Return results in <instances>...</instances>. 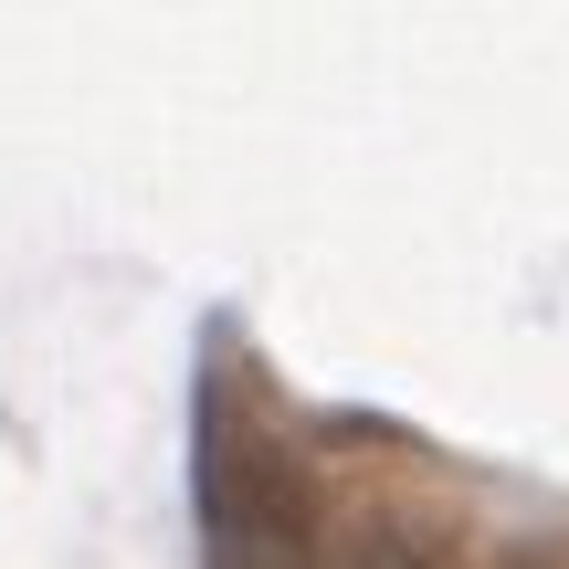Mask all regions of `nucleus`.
<instances>
[{
	"label": "nucleus",
	"instance_id": "obj_1",
	"mask_svg": "<svg viewBox=\"0 0 569 569\" xmlns=\"http://www.w3.org/2000/svg\"><path fill=\"white\" fill-rule=\"evenodd\" d=\"M201 538L211 569H317V496L284 465V443L211 380L201 401Z\"/></svg>",
	"mask_w": 569,
	"mask_h": 569
},
{
	"label": "nucleus",
	"instance_id": "obj_2",
	"mask_svg": "<svg viewBox=\"0 0 569 569\" xmlns=\"http://www.w3.org/2000/svg\"><path fill=\"white\" fill-rule=\"evenodd\" d=\"M338 569H443V528H422V517H401V507H369L359 528H348Z\"/></svg>",
	"mask_w": 569,
	"mask_h": 569
}]
</instances>
